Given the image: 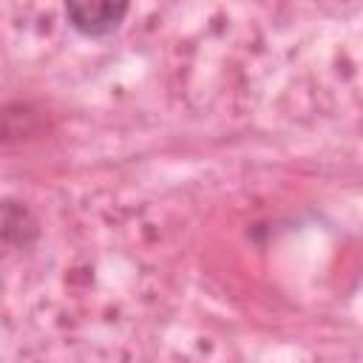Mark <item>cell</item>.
I'll list each match as a JSON object with an SVG mask.
<instances>
[{
	"label": "cell",
	"instance_id": "obj_2",
	"mask_svg": "<svg viewBox=\"0 0 363 363\" xmlns=\"http://www.w3.org/2000/svg\"><path fill=\"white\" fill-rule=\"evenodd\" d=\"M40 235L34 213L14 199H0V241L14 247H28Z\"/></svg>",
	"mask_w": 363,
	"mask_h": 363
},
{
	"label": "cell",
	"instance_id": "obj_1",
	"mask_svg": "<svg viewBox=\"0 0 363 363\" xmlns=\"http://www.w3.org/2000/svg\"><path fill=\"white\" fill-rule=\"evenodd\" d=\"M128 11H130L128 3H113V0H82L79 3V0H74L65 6V20L77 34L99 40V37H111L122 26Z\"/></svg>",
	"mask_w": 363,
	"mask_h": 363
}]
</instances>
